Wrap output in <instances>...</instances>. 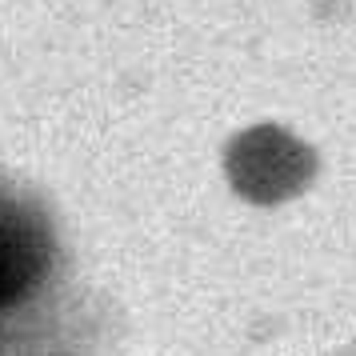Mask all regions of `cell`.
I'll return each instance as SVG.
<instances>
[{
    "mask_svg": "<svg viewBox=\"0 0 356 356\" xmlns=\"http://www.w3.org/2000/svg\"><path fill=\"white\" fill-rule=\"evenodd\" d=\"M49 264V236L29 204L0 193V308L29 296Z\"/></svg>",
    "mask_w": 356,
    "mask_h": 356,
    "instance_id": "obj_1",
    "label": "cell"
}]
</instances>
